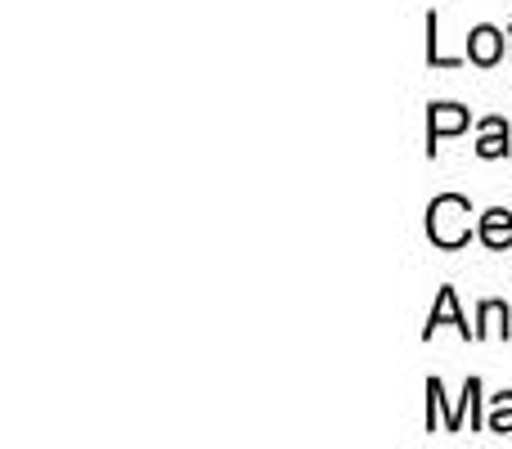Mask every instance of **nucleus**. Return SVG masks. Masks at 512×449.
Segmentation results:
<instances>
[{"label":"nucleus","instance_id":"nucleus-6","mask_svg":"<svg viewBox=\"0 0 512 449\" xmlns=\"http://www.w3.org/2000/svg\"><path fill=\"white\" fill-rule=\"evenodd\" d=\"M477 238L490 247V252H508V247H512V212H504V207H490V212H481Z\"/></svg>","mask_w":512,"mask_h":449},{"label":"nucleus","instance_id":"nucleus-1","mask_svg":"<svg viewBox=\"0 0 512 449\" xmlns=\"http://www.w3.org/2000/svg\"><path fill=\"white\" fill-rule=\"evenodd\" d=\"M468 216H472V203L463 194L432 198V207H427V238H432L436 247H445V252H454V247H463L477 234Z\"/></svg>","mask_w":512,"mask_h":449},{"label":"nucleus","instance_id":"nucleus-10","mask_svg":"<svg viewBox=\"0 0 512 449\" xmlns=\"http://www.w3.org/2000/svg\"><path fill=\"white\" fill-rule=\"evenodd\" d=\"M508 50H512V23H508Z\"/></svg>","mask_w":512,"mask_h":449},{"label":"nucleus","instance_id":"nucleus-5","mask_svg":"<svg viewBox=\"0 0 512 449\" xmlns=\"http://www.w3.org/2000/svg\"><path fill=\"white\" fill-rule=\"evenodd\" d=\"M481 140H477V158L495 162V158H508L512 153V131L504 117H481Z\"/></svg>","mask_w":512,"mask_h":449},{"label":"nucleus","instance_id":"nucleus-8","mask_svg":"<svg viewBox=\"0 0 512 449\" xmlns=\"http://www.w3.org/2000/svg\"><path fill=\"white\" fill-rule=\"evenodd\" d=\"M436 27H441V18H436V9H432V14H427V63H432V68H459L463 59H454V54L441 50V36H436Z\"/></svg>","mask_w":512,"mask_h":449},{"label":"nucleus","instance_id":"nucleus-9","mask_svg":"<svg viewBox=\"0 0 512 449\" xmlns=\"http://www.w3.org/2000/svg\"><path fill=\"white\" fill-rule=\"evenodd\" d=\"M486 432L512 436V391H499V396H495V405H490V418H486Z\"/></svg>","mask_w":512,"mask_h":449},{"label":"nucleus","instance_id":"nucleus-3","mask_svg":"<svg viewBox=\"0 0 512 449\" xmlns=\"http://www.w3.org/2000/svg\"><path fill=\"white\" fill-rule=\"evenodd\" d=\"M459 328V337H468V342H477V328H468V319L459 315V292L454 288H441V297H436V306H432V315H427V328H423V337H432L436 328Z\"/></svg>","mask_w":512,"mask_h":449},{"label":"nucleus","instance_id":"nucleus-4","mask_svg":"<svg viewBox=\"0 0 512 449\" xmlns=\"http://www.w3.org/2000/svg\"><path fill=\"white\" fill-rule=\"evenodd\" d=\"M468 59L477 63V68H495V63L504 59V32L490 27V23L472 27L468 32Z\"/></svg>","mask_w":512,"mask_h":449},{"label":"nucleus","instance_id":"nucleus-7","mask_svg":"<svg viewBox=\"0 0 512 449\" xmlns=\"http://www.w3.org/2000/svg\"><path fill=\"white\" fill-rule=\"evenodd\" d=\"M481 337H512V310L504 301H481L477 310V342Z\"/></svg>","mask_w":512,"mask_h":449},{"label":"nucleus","instance_id":"nucleus-2","mask_svg":"<svg viewBox=\"0 0 512 449\" xmlns=\"http://www.w3.org/2000/svg\"><path fill=\"white\" fill-rule=\"evenodd\" d=\"M472 113L459 104H432V113H427V158H436V149H441L445 135H459L468 131Z\"/></svg>","mask_w":512,"mask_h":449}]
</instances>
